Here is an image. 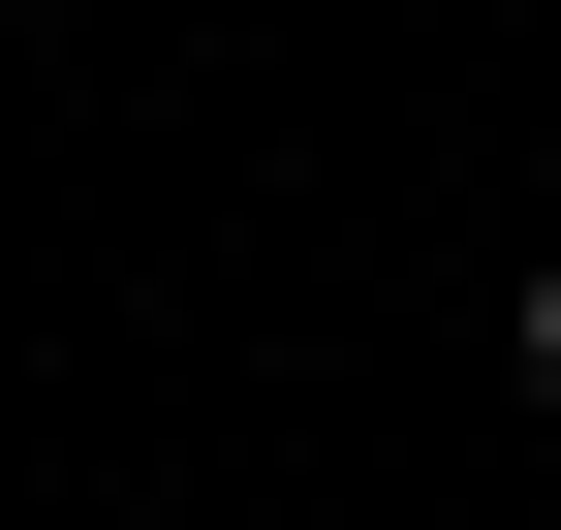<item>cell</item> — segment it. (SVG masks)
I'll return each instance as SVG.
<instances>
[{
  "label": "cell",
  "mask_w": 561,
  "mask_h": 530,
  "mask_svg": "<svg viewBox=\"0 0 561 530\" xmlns=\"http://www.w3.org/2000/svg\"><path fill=\"white\" fill-rule=\"evenodd\" d=\"M500 344H530V406H561V250H530V312H500Z\"/></svg>",
  "instance_id": "obj_1"
}]
</instances>
